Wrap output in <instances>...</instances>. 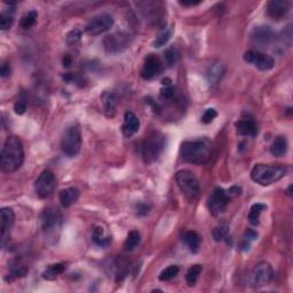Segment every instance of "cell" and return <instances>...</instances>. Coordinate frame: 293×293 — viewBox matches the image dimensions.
Instances as JSON below:
<instances>
[{"instance_id": "cell-28", "label": "cell", "mask_w": 293, "mask_h": 293, "mask_svg": "<svg viewBox=\"0 0 293 293\" xmlns=\"http://www.w3.org/2000/svg\"><path fill=\"white\" fill-rule=\"evenodd\" d=\"M93 242L101 248H107L111 243L110 237L104 236V232L101 227H97L93 232Z\"/></svg>"}, {"instance_id": "cell-2", "label": "cell", "mask_w": 293, "mask_h": 293, "mask_svg": "<svg viewBox=\"0 0 293 293\" xmlns=\"http://www.w3.org/2000/svg\"><path fill=\"white\" fill-rule=\"evenodd\" d=\"M211 151L212 142L207 137L184 141L180 148V154L183 160L195 165H203L209 162Z\"/></svg>"}, {"instance_id": "cell-4", "label": "cell", "mask_w": 293, "mask_h": 293, "mask_svg": "<svg viewBox=\"0 0 293 293\" xmlns=\"http://www.w3.org/2000/svg\"><path fill=\"white\" fill-rule=\"evenodd\" d=\"M165 137L160 132L153 131L144 137L140 147V154L142 156L144 163H154L159 158L165 148Z\"/></svg>"}, {"instance_id": "cell-38", "label": "cell", "mask_w": 293, "mask_h": 293, "mask_svg": "<svg viewBox=\"0 0 293 293\" xmlns=\"http://www.w3.org/2000/svg\"><path fill=\"white\" fill-rule=\"evenodd\" d=\"M227 236H228V228H227V227L221 226L213 230V237H215L216 242L222 241V239H225Z\"/></svg>"}, {"instance_id": "cell-20", "label": "cell", "mask_w": 293, "mask_h": 293, "mask_svg": "<svg viewBox=\"0 0 293 293\" xmlns=\"http://www.w3.org/2000/svg\"><path fill=\"white\" fill-rule=\"evenodd\" d=\"M101 102L103 105V111L108 117H114L117 110V97L111 92H104L101 95Z\"/></svg>"}, {"instance_id": "cell-26", "label": "cell", "mask_w": 293, "mask_h": 293, "mask_svg": "<svg viewBox=\"0 0 293 293\" xmlns=\"http://www.w3.org/2000/svg\"><path fill=\"white\" fill-rule=\"evenodd\" d=\"M65 271V266L63 263H55V265L48 266V268L42 273V278L47 279V281H53L61 275Z\"/></svg>"}, {"instance_id": "cell-45", "label": "cell", "mask_w": 293, "mask_h": 293, "mask_svg": "<svg viewBox=\"0 0 293 293\" xmlns=\"http://www.w3.org/2000/svg\"><path fill=\"white\" fill-rule=\"evenodd\" d=\"M200 2L202 1H180V4L183 6H196V5H199Z\"/></svg>"}, {"instance_id": "cell-17", "label": "cell", "mask_w": 293, "mask_h": 293, "mask_svg": "<svg viewBox=\"0 0 293 293\" xmlns=\"http://www.w3.org/2000/svg\"><path fill=\"white\" fill-rule=\"evenodd\" d=\"M139 130H140V120L139 118L136 116V114H133L132 111L125 113L124 123H123V126H121V131H123L124 136L126 137H131L136 133H137V131Z\"/></svg>"}, {"instance_id": "cell-35", "label": "cell", "mask_w": 293, "mask_h": 293, "mask_svg": "<svg viewBox=\"0 0 293 293\" xmlns=\"http://www.w3.org/2000/svg\"><path fill=\"white\" fill-rule=\"evenodd\" d=\"M26 107H28V101H26L24 93H22L21 97L19 98V100L16 101V103L14 104V110L18 115H23L25 113Z\"/></svg>"}, {"instance_id": "cell-21", "label": "cell", "mask_w": 293, "mask_h": 293, "mask_svg": "<svg viewBox=\"0 0 293 293\" xmlns=\"http://www.w3.org/2000/svg\"><path fill=\"white\" fill-rule=\"evenodd\" d=\"M223 74H225V68H223V65L220 63V62H213V63H211L206 71L207 79H209L211 85L218 84Z\"/></svg>"}, {"instance_id": "cell-5", "label": "cell", "mask_w": 293, "mask_h": 293, "mask_svg": "<svg viewBox=\"0 0 293 293\" xmlns=\"http://www.w3.org/2000/svg\"><path fill=\"white\" fill-rule=\"evenodd\" d=\"M176 180L180 192L182 193L184 198L189 203L195 202L198 198L200 187L198 179L195 174L189 170H181L176 174Z\"/></svg>"}, {"instance_id": "cell-14", "label": "cell", "mask_w": 293, "mask_h": 293, "mask_svg": "<svg viewBox=\"0 0 293 293\" xmlns=\"http://www.w3.org/2000/svg\"><path fill=\"white\" fill-rule=\"evenodd\" d=\"M15 222V215L14 211L9 207H2L0 211V229H1V245L5 246L6 242L8 241L9 234L14 226Z\"/></svg>"}, {"instance_id": "cell-25", "label": "cell", "mask_w": 293, "mask_h": 293, "mask_svg": "<svg viewBox=\"0 0 293 293\" xmlns=\"http://www.w3.org/2000/svg\"><path fill=\"white\" fill-rule=\"evenodd\" d=\"M141 242V235L137 230H131L124 243V250L127 252L134 251Z\"/></svg>"}, {"instance_id": "cell-13", "label": "cell", "mask_w": 293, "mask_h": 293, "mask_svg": "<svg viewBox=\"0 0 293 293\" xmlns=\"http://www.w3.org/2000/svg\"><path fill=\"white\" fill-rule=\"evenodd\" d=\"M164 71V64L163 62L159 60V58H157L156 55L150 54L148 55L144 60V64L141 71V76L146 80H150L155 77H158Z\"/></svg>"}, {"instance_id": "cell-6", "label": "cell", "mask_w": 293, "mask_h": 293, "mask_svg": "<svg viewBox=\"0 0 293 293\" xmlns=\"http://www.w3.org/2000/svg\"><path fill=\"white\" fill-rule=\"evenodd\" d=\"M81 148V132L78 125H70L65 128L61 137V150L67 157L77 156Z\"/></svg>"}, {"instance_id": "cell-22", "label": "cell", "mask_w": 293, "mask_h": 293, "mask_svg": "<svg viewBox=\"0 0 293 293\" xmlns=\"http://www.w3.org/2000/svg\"><path fill=\"white\" fill-rule=\"evenodd\" d=\"M59 198H60V203L63 207L71 206L72 204H75L79 198V190L72 188V187L71 188L61 190Z\"/></svg>"}, {"instance_id": "cell-10", "label": "cell", "mask_w": 293, "mask_h": 293, "mask_svg": "<svg viewBox=\"0 0 293 293\" xmlns=\"http://www.w3.org/2000/svg\"><path fill=\"white\" fill-rule=\"evenodd\" d=\"M55 186H57V180L55 176L51 171L46 170L42 172L35 182V190L40 198H47L54 192Z\"/></svg>"}, {"instance_id": "cell-41", "label": "cell", "mask_w": 293, "mask_h": 293, "mask_svg": "<svg viewBox=\"0 0 293 293\" xmlns=\"http://www.w3.org/2000/svg\"><path fill=\"white\" fill-rule=\"evenodd\" d=\"M256 237H258V234H256V233L254 232V230L249 229L248 232L245 233L244 238H245V239H248V241H250V242H252V241H255Z\"/></svg>"}, {"instance_id": "cell-23", "label": "cell", "mask_w": 293, "mask_h": 293, "mask_svg": "<svg viewBox=\"0 0 293 293\" xmlns=\"http://www.w3.org/2000/svg\"><path fill=\"white\" fill-rule=\"evenodd\" d=\"M182 241L184 244L187 245V248L189 249L190 252L193 253L198 252L200 246V236L196 232L189 230V232L184 233L182 236Z\"/></svg>"}, {"instance_id": "cell-37", "label": "cell", "mask_w": 293, "mask_h": 293, "mask_svg": "<svg viewBox=\"0 0 293 293\" xmlns=\"http://www.w3.org/2000/svg\"><path fill=\"white\" fill-rule=\"evenodd\" d=\"M216 116H218V113H216V110L213 109V108H210V109L205 110V113L203 114L202 121L204 124H211L213 120L215 119Z\"/></svg>"}, {"instance_id": "cell-12", "label": "cell", "mask_w": 293, "mask_h": 293, "mask_svg": "<svg viewBox=\"0 0 293 293\" xmlns=\"http://www.w3.org/2000/svg\"><path fill=\"white\" fill-rule=\"evenodd\" d=\"M244 61L246 63L253 65L261 71H267L274 68L275 61L271 55L258 51H248L244 54Z\"/></svg>"}, {"instance_id": "cell-42", "label": "cell", "mask_w": 293, "mask_h": 293, "mask_svg": "<svg viewBox=\"0 0 293 293\" xmlns=\"http://www.w3.org/2000/svg\"><path fill=\"white\" fill-rule=\"evenodd\" d=\"M0 75H1L2 78L7 77V76L11 75V68L7 63H4L1 65V71H0Z\"/></svg>"}, {"instance_id": "cell-32", "label": "cell", "mask_w": 293, "mask_h": 293, "mask_svg": "<svg viewBox=\"0 0 293 293\" xmlns=\"http://www.w3.org/2000/svg\"><path fill=\"white\" fill-rule=\"evenodd\" d=\"M164 59H165V63L167 64V67H173L179 61L180 53L176 47H170L164 53Z\"/></svg>"}, {"instance_id": "cell-39", "label": "cell", "mask_w": 293, "mask_h": 293, "mask_svg": "<svg viewBox=\"0 0 293 293\" xmlns=\"http://www.w3.org/2000/svg\"><path fill=\"white\" fill-rule=\"evenodd\" d=\"M150 206L148 204L144 203H139V205H137V213L140 215H146L149 213Z\"/></svg>"}, {"instance_id": "cell-3", "label": "cell", "mask_w": 293, "mask_h": 293, "mask_svg": "<svg viewBox=\"0 0 293 293\" xmlns=\"http://www.w3.org/2000/svg\"><path fill=\"white\" fill-rule=\"evenodd\" d=\"M285 174L286 167L281 164H276V165L256 164L251 171L252 180L260 186H271L284 177Z\"/></svg>"}, {"instance_id": "cell-18", "label": "cell", "mask_w": 293, "mask_h": 293, "mask_svg": "<svg viewBox=\"0 0 293 293\" xmlns=\"http://www.w3.org/2000/svg\"><path fill=\"white\" fill-rule=\"evenodd\" d=\"M236 132L242 137H255L258 134V126L252 118H243L235 123Z\"/></svg>"}, {"instance_id": "cell-34", "label": "cell", "mask_w": 293, "mask_h": 293, "mask_svg": "<svg viewBox=\"0 0 293 293\" xmlns=\"http://www.w3.org/2000/svg\"><path fill=\"white\" fill-rule=\"evenodd\" d=\"M179 271H180V268L176 265L169 266V267L165 268L162 273H160L159 281H162V282L171 281V279H173L177 274H179Z\"/></svg>"}, {"instance_id": "cell-15", "label": "cell", "mask_w": 293, "mask_h": 293, "mask_svg": "<svg viewBox=\"0 0 293 293\" xmlns=\"http://www.w3.org/2000/svg\"><path fill=\"white\" fill-rule=\"evenodd\" d=\"M61 215L58 210L47 207L41 213V223L42 228L46 233L53 232L55 228H59L61 225Z\"/></svg>"}, {"instance_id": "cell-1", "label": "cell", "mask_w": 293, "mask_h": 293, "mask_svg": "<svg viewBox=\"0 0 293 293\" xmlns=\"http://www.w3.org/2000/svg\"><path fill=\"white\" fill-rule=\"evenodd\" d=\"M0 158H1L0 165H1L2 172H16L24 162V148H23L22 141L18 137H8L2 147Z\"/></svg>"}, {"instance_id": "cell-30", "label": "cell", "mask_w": 293, "mask_h": 293, "mask_svg": "<svg viewBox=\"0 0 293 293\" xmlns=\"http://www.w3.org/2000/svg\"><path fill=\"white\" fill-rule=\"evenodd\" d=\"M203 271V267L200 265H194L193 267L188 269L186 274V281L189 286H194L196 284L197 279H198L200 273Z\"/></svg>"}, {"instance_id": "cell-40", "label": "cell", "mask_w": 293, "mask_h": 293, "mask_svg": "<svg viewBox=\"0 0 293 293\" xmlns=\"http://www.w3.org/2000/svg\"><path fill=\"white\" fill-rule=\"evenodd\" d=\"M162 97L169 98V100L174 97V88L172 87V85L171 86H165V88L162 90Z\"/></svg>"}, {"instance_id": "cell-7", "label": "cell", "mask_w": 293, "mask_h": 293, "mask_svg": "<svg viewBox=\"0 0 293 293\" xmlns=\"http://www.w3.org/2000/svg\"><path fill=\"white\" fill-rule=\"evenodd\" d=\"M132 42L131 35L126 31H117L105 36L103 39L104 51L109 54H118L130 47Z\"/></svg>"}, {"instance_id": "cell-9", "label": "cell", "mask_w": 293, "mask_h": 293, "mask_svg": "<svg viewBox=\"0 0 293 293\" xmlns=\"http://www.w3.org/2000/svg\"><path fill=\"white\" fill-rule=\"evenodd\" d=\"M230 202L229 194L222 188H215L207 200V206H209L210 212L213 215H220L223 213Z\"/></svg>"}, {"instance_id": "cell-44", "label": "cell", "mask_w": 293, "mask_h": 293, "mask_svg": "<svg viewBox=\"0 0 293 293\" xmlns=\"http://www.w3.org/2000/svg\"><path fill=\"white\" fill-rule=\"evenodd\" d=\"M72 63V60H71V57L70 55H65V57L63 58V67L65 68H69Z\"/></svg>"}, {"instance_id": "cell-27", "label": "cell", "mask_w": 293, "mask_h": 293, "mask_svg": "<svg viewBox=\"0 0 293 293\" xmlns=\"http://www.w3.org/2000/svg\"><path fill=\"white\" fill-rule=\"evenodd\" d=\"M267 209V206L265 205V204L261 203H256L253 204L251 206V210H250L249 213V221L251 225L256 226L259 225V219H260V215L262 213V211H265Z\"/></svg>"}, {"instance_id": "cell-33", "label": "cell", "mask_w": 293, "mask_h": 293, "mask_svg": "<svg viewBox=\"0 0 293 293\" xmlns=\"http://www.w3.org/2000/svg\"><path fill=\"white\" fill-rule=\"evenodd\" d=\"M172 29L169 28V29H165L162 34L158 35V37L155 39L154 42H153V46L155 48H160L163 47L164 45H166L167 42H169V40L171 39V37H172Z\"/></svg>"}, {"instance_id": "cell-31", "label": "cell", "mask_w": 293, "mask_h": 293, "mask_svg": "<svg viewBox=\"0 0 293 293\" xmlns=\"http://www.w3.org/2000/svg\"><path fill=\"white\" fill-rule=\"evenodd\" d=\"M37 19H38V13L36 11H30L25 13V14L22 16L21 21H20V25H21L23 29H29L36 24Z\"/></svg>"}, {"instance_id": "cell-11", "label": "cell", "mask_w": 293, "mask_h": 293, "mask_svg": "<svg viewBox=\"0 0 293 293\" xmlns=\"http://www.w3.org/2000/svg\"><path fill=\"white\" fill-rule=\"evenodd\" d=\"M114 25V19L109 14H100L94 16L87 25L85 26V31L91 36H98L110 30Z\"/></svg>"}, {"instance_id": "cell-46", "label": "cell", "mask_w": 293, "mask_h": 293, "mask_svg": "<svg viewBox=\"0 0 293 293\" xmlns=\"http://www.w3.org/2000/svg\"><path fill=\"white\" fill-rule=\"evenodd\" d=\"M291 188H292V186H290L289 189H288V194H289V195H291Z\"/></svg>"}, {"instance_id": "cell-43", "label": "cell", "mask_w": 293, "mask_h": 293, "mask_svg": "<svg viewBox=\"0 0 293 293\" xmlns=\"http://www.w3.org/2000/svg\"><path fill=\"white\" fill-rule=\"evenodd\" d=\"M230 195H239L242 193V189L238 188V187H233V188L229 189V192H227Z\"/></svg>"}, {"instance_id": "cell-29", "label": "cell", "mask_w": 293, "mask_h": 293, "mask_svg": "<svg viewBox=\"0 0 293 293\" xmlns=\"http://www.w3.org/2000/svg\"><path fill=\"white\" fill-rule=\"evenodd\" d=\"M14 23V9L4 11L0 15V29L1 30H9Z\"/></svg>"}, {"instance_id": "cell-8", "label": "cell", "mask_w": 293, "mask_h": 293, "mask_svg": "<svg viewBox=\"0 0 293 293\" xmlns=\"http://www.w3.org/2000/svg\"><path fill=\"white\" fill-rule=\"evenodd\" d=\"M274 277V269L268 262H259L252 269L250 276V283L253 288H261L267 285Z\"/></svg>"}, {"instance_id": "cell-36", "label": "cell", "mask_w": 293, "mask_h": 293, "mask_svg": "<svg viewBox=\"0 0 293 293\" xmlns=\"http://www.w3.org/2000/svg\"><path fill=\"white\" fill-rule=\"evenodd\" d=\"M81 39V31L78 29H74L67 35V42L68 45H76L80 41Z\"/></svg>"}, {"instance_id": "cell-24", "label": "cell", "mask_w": 293, "mask_h": 293, "mask_svg": "<svg viewBox=\"0 0 293 293\" xmlns=\"http://www.w3.org/2000/svg\"><path fill=\"white\" fill-rule=\"evenodd\" d=\"M288 153V140L285 137H277L271 146V154L275 157H282Z\"/></svg>"}, {"instance_id": "cell-16", "label": "cell", "mask_w": 293, "mask_h": 293, "mask_svg": "<svg viewBox=\"0 0 293 293\" xmlns=\"http://www.w3.org/2000/svg\"><path fill=\"white\" fill-rule=\"evenodd\" d=\"M289 2L285 0H272L267 4V14L274 21H279L288 15Z\"/></svg>"}, {"instance_id": "cell-19", "label": "cell", "mask_w": 293, "mask_h": 293, "mask_svg": "<svg viewBox=\"0 0 293 293\" xmlns=\"http://www.w3.org/2000/svg\"><path fill=\"white\" fill-rule=\"evenodd\" d=\"M251 38L254 42L258 44H268L274 39V32L268 25H260L253 29Z\"/></svg>"}]
</instances>
